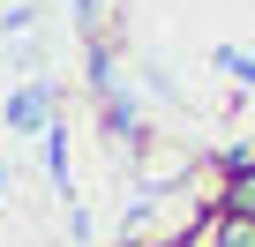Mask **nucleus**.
<instances>
[{"mask_svg":"<svg viewBox=\"0 0 255 247\" xmlns=\"http://www.w3.org/2000/svg\"><path fill=\"white\" fill-rule=\"evenodd\" d=\"M195 247H255V217H225V210H210Z\"/></svg>","mask_w":255,"mask_h":247,"instance_id":"5","label":"nucleus"},{"mask_svg":"<svg viewBox=\"0 0 255 247\" xmlns=\"http://www.w3.org/2000/svg\"><path fill=\"white\" fill-rule=\"evenodd\" d=\"M38 143H45V172H53V187H60V195L75 202V180H68V128H60V120H53V128H45Z\"/></svg>","mask_w":255,"mask_h":247,"instance_id":"6","label":"nucleus"},{"mask_svg":"<svg viewBox=\"0 0 255 247\" xmlns=\"http://www.w3.org/2000/svg\"><path fill=\"white\" fill-rule=\"evenodd\" d=\"M98 15H105V0H75V23L83 30H98Z\"/></svg>","mask_w":255,"mask_h":247,"instance_id":"10","label":"nucleus"},{"mask_svg":"<svg viewBox=\"0 0 255 247\" xmlns=\"http://www.w3.org/2000/svg\"><path fill=\"white\" fill-rule=\"evenodd\" d=\"M53 105H60L53 75H30L23 90H8V128H15V135H45V128H53Z\"/></svg>","mask_w":255,"mask_h":247,"instance_id":"1","label":"nucleus"},{"mask_svg":"<svg viewBox=\"0 0 255 247\" xmlns=\"http://www.w3.org/2000/svg\"><path fill=\"white\" fill-rule=\"evenodd\" d=\"M143 90H150V97H173V75H165V60H143Z\"/></svg>","mask_w":255,"mask_h":247,"instance_id":"9","label":"nucleus"},{"mask_svg":"<svg viewBox=\"0 0 255 247\" xmlns=\"http://www.w3.org/2000/svg\"><path fill=\"white\" fill-rule=\"evenodd\" d=\"M218 68H225L233 82H248V90H255V53H240V45H218Z\"/></svg>","mask_w":255,"mask_h":247,"instance_id":"8","label":"nucleus"},{"mask_svg":"<svg viewBox=\"0 0 255 247\" xmlns=\"http://www.w3.org/2000/svg\"><path fill=\"white\" fill-rule=\"evenodd\" d=\"M210 210H225V217H255V150L218 180V202H210Z\"/></svg>","mask_w":255,"mask_h":247,"instance_id":"3","label":"nucleus"},{"mask_svg":"<svg viewBox=\"0 0 255 247\" xmlns=\"http://www.w3.org/2000/svg\"><path fill=\"white\" fill-rule=\"evenodd\" d=\"M38 15H45L38 0H15V8H0V38H30V30H38Z\"/></svg>","mask_w":255,"mask_h":247,"instance_id":"7","label":"nucleus"},{"mask_svg":"<svg viewBox=\"0 0 255 247\" xmlns=\"http://www.w3.org/2000/svg\"><path fill=\"white\" fill-rule=\"evenodd\" d=\"M83 82H90V97L105 105V97H128V75H120V45L105 38V30H90V53H83Z\"/></svg>","mask_w":255,"mask_h":247,"instance_id":"2","label":"nucleus"},{"mask_svg":"<svg viewBox=\"0 0 255 247\" xmlns=\"http://www.w3.org/2000/svg\"><path fill=\"white\" fill-rule=\"evenodd\" d=\"M98 128H105L113 143H128V150H143V143H150V128H143L135 97H105V105H98Z\"/></svg>","mask_w":255,"mask_h":247,"instance_id":"4","label":"nucleus"}]
</instances>
